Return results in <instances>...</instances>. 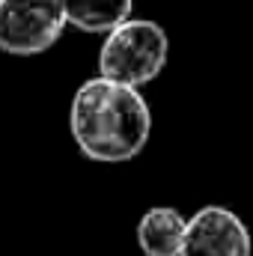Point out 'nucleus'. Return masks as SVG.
I'll use <instances>...</instances> for the list:
<instances>
[{"label": "nucleus", "mask_w": 253, "mask_h": 256, "mask_svg": "<svg viewBox=\"0 0 253 256\" xmlns=\"http://www.w3.org/2000/svg\"><path fill=\"white\" fill-rule=\"evenodd\" d=\"M78 149L98 164H122L143 152L152 114L137 86L110 78H90L78 86L68 114Z\"/></svg>", "instance_id": "f257e3e1"}, {"label": "nucleus", "mask_w": 253, "mask_h": 256, "mask_svg": "<svg viewBox=\"0 0 253 256\" xmlns=\"http://www.w3.org/2000/svg\"><path fill=\"white\" fill-rule=\"evenodd\" d=\"M167 57L170 39L164 27L149 18H128L108 33L98 51V72L128 86H143L161 74Z\"/></svg>", "instance_id": "f03ea898"}, {"label": "nucleus", "mask_w": 253, "mask_h": 256, "mask_svg": "<svg viewBox=\"0 0 253 256\" xmlns=\"http://www.w3.org/2000/svg\"><path fill=\"white\" fill-rule=\"evenodd\" d=\"M60 0H0V51L36 57L60 42L66 30Z\"/></svg>", "instance_id": "7ed1b4c3"}, {"label": "nucleus", "mask_w": 253, "mask_h": 256, "mask_svg": "<svg viewBox=\"0 0 253 256\" xmlns=\"http://www.w3.org/2000/svg\"><path fill=\"white\" fill-rule=\"evenodd\" d=\"M253 238L244 220L226 206H202L185 230L179 256H250Z\"/></svg>", "instance_id": "20e7f679"}, {"label": "nucleus", "mask_w": 253, "mask_h": 256, "mask_svg": "<svg viewBox=\"0 0 253 256\" xmlns=\"http://www.w3.org/2000/svg\"><path fill=\"white\" fill-rule=\"evenodd\" d=\"M188 220L173 206L149 208L137 224V244L146 256H179Z\"/></svg>", "instance_id": "39448f33"}, {"label": "nucleus", "mask_w": 253, "mask_h": 256, "mask_svg": "<svg viewBox=\"0 0 253 256\" xmlns=\"http://www.w3.org/2000/svg\"><path fill=\"white\" fill-rule=\"evenodd\" d=\"M66 21L84 33H110L131 18L134 0H60Z\"/></svg>", "instance_id": "423d86ee"}]
</instances>
